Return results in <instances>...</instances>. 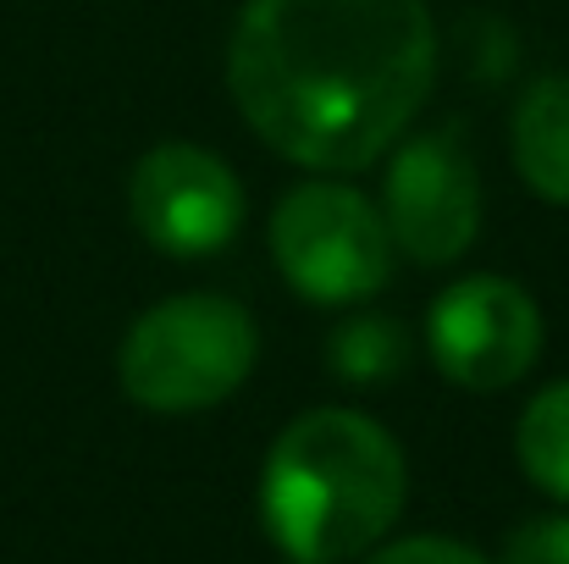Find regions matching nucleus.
<instances>
[{
	"mask_svg": "<svg viewBox=\"0 0 569 564\" xmlns=\"http://www.w3.org/2000/svg\"><path fill=\"white\" fill-rule=\"evenodd\" d=\"M260 360V333L249 310L227 294H172L150 305L122 349V393L150 415H199L232 398Z\"/></svg>",
	"mask_w": 569,
	"mask_h": 564,
	"instance_id": "obj_3",
	"label": "nucleus"
},
{
	"mask_svg": "<svg viewBox=\"0 0 569 564\" xmlns=\"http://www.w3.org/2000/svg\"><path fill=\"white\" fill-rule=\"evenodd\" d=\"M431 78L426 0H249L227 44L238 117L321 178L377 167L420 117Z\"/></svg>",
	"mask_w": 569,
	"mask_h": 564,
	"instance_id": "obj_1",
	"label": "nucleus"
},
{
	"mask_svg": "<svg viewBox=\"0 0 569 564\" xmlns=\"http://www.w3.org/2000/svg\"><path fill=\"white\" fill-rule=\"evenodd\" d=\"M409 471L392 432L360 409L288 420L260 465V526L282 560L349 564L381 548L403 515Z\"/></svg>",
	"mask_w": 569,
	"mask_h": 564,
	"instance_id": "obj_2",
	"label": "nucleus"
},
{
	"mask_svg": "<svg viewBox=\"0 0 569 564\" xmlns=\"http://www.w3.org/2000/svg\"><path fill=\"white\" fill-rule=\"evenodd\" d=\"M366 564H492V560H481L476 548H465L453 537H403V543L371 548Z\"/></svg>",
	"mask_w": 569,
	"mask_h": 564,
	"instance_id": "obj_12",
	"label": "nucleus"
},
{
	"mask_svg": "<svg viewBox=\"0 0 569 564\" xmlns=\"http://www.w3.org/2000/svg\"><path fill=\"white\" fill-rule=\"evenodd\" d=\"M128 210L150 249L172 260H204L238 238L249 199L221 156L199 145H156L128 178Z\"/></svg>",
	"mask_w": 569,
	"mask_h": 564,
	"instance_id": "obj_7",
	"label": "nucleus"
},
{
	"mask_svg": "<svg viewBox=\"0 0 569 564\" xmlns=\"http://www.w3.org/2000/svg\"><path fill=\"white\" fill-rule=\"evenodd\" d=\"M271 260L310 305H366L392 277L387 216L343 178H310L271 210Z\"/></svg>",
	"mask_w": 569,
	"mask_h": 564,
	"instance_id": "obj_4",
	"label": "nucleus"
},
{
	"mask_svg": "<svg viewBox=\"0 0 569 564\" xmlns=\"http://www.w3.org/2000/svg\"><path fill=\"white\" fill-rule=\"evenodd\" d=\"M381 216L392 249L415 266H453L481 232V178L453 133H415L392 145Z\"/></svg>",
	"mask_w": 569,
	"mask_h": 564,
	"instance_id": "obj_6",
	"label": "nucleus"
},
{
	"mask_svg": "<svg viewBox=\"0 0 569 564\" xmlns=\"http://www.w3.org/2000/svg\"><path fill=\"white\" fill-rule=\"evenodd\" d=\"M431 366L465 393H503L542 355V310L509 277H459L426 310Z\"/></svg>",
	"mask_w": 569,
	"mask_h": 564,
	"instance_id": "obj_5",
	"label": "nucleus"
},
{
	"mask_svg": "<svg viewBox=\"0 0 569 564\" xmlns=\"http://www.w3.org/2000/svg\"><path fill=\"white\" fill-rule=\"evenodd\" d=\"M503 564H569V509L520 521L503 537Z\"/></svg>",
	"mask_w": 569,
	"mask_h": 564,
	"instance_id": "obj_11",
	"label": "nucleus"
},
{
	"mask_svg": "<svg viewBox=\"0 0 569 564\" xmlns=\"http://www.w3.org/2000/svg\"><path fill=\"white\" fill-rule=\"evenodd\" d=\"M409 333L392 316H343L327 338V372L338 382H387L409 366Z\"/></svg>",
	"mask_w": 569,
	"mask_h": 564,
	"instance_id": "obj_10",
	"label": "nucleus"
},
{
	"mask_svg": "<svg viewBox=\"0 0 569 564\" xmlns=\"http://www.w3.org/2000/svg\"><path fill=\"white\" fill-rule=\"evenodd\" d=\"M509 145L526 188L548 205H569V72H548L520 95Z\"/></svg>",
	"mask_w": 569,
	"mask_h": 564,
	"instance_id": "obj_8",
	"label": "nucleus"
},
{
	"mask_svg": "<svg viewBox=\"0 0 569 564\" xmlns=\"http://www.w3.org/2000/svg\"><path fill=\"white\" fill-rule=\"evenodd\" d=\"M515 454H520V471L569 509V376L526 404L515 426Z\"/></svg>",
	"mask_w": 569,
	"mask_h": 564,
	"instance_id": "obj_9",
	"label": "nucleus"
},
{
	"mask_svg": "<svg viewBox=\"0 0 569 564\" xmlns=\"http://www.w3.org/2000/svg\"><path fill=\"white\" fill-rule=\"evenodd\" d=\"M282 564H305V560H282Z\"/></svg>",
	"mask_w": 569,
	"mask_h": 564,
	"instance_id": "obj_13",
	"label": "nucleus"
}]
</instances>
